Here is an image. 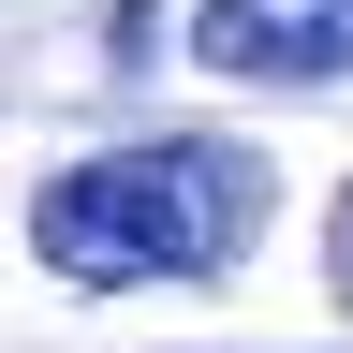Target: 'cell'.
<instances>
[{
  "label": "cell",
  "instance_id": "6da1fadb",
  "mask_svg": "<svg viewBox=\"0 0 353 353\" xmlns=\"http://www.w3.org/2000/svg\"><path fill=\"white\" fill-rule=\"evenodd\" d=\"M280 176L236 132H148V148H88L30 192V250L74 294H132V280H221L265 250Z\"/></svg>",
  "mask_w": 353,
  "mask_h": 353
},
{
  "label": "cell",
  "instance_id": "7a4b0ae2",
  "mask_svg": "<svg viewBox=\"0 0 353 353\" xmlns=\"http://www.w3.org/2000/svg\"><path fill=\"white\" fill-rule=\"evenodd\" d=\"M192 59L236 88H339L353 74V0H206Z\"/></svg>",
  "mask_w": 353,
  "mask_h": 353
},
{
  "label": "cell",
  "instance_id": "3957f363",
  "mask_svg": "<svg viewBox=\"0 0 353 353\" xmlns=\"http://www.w3.org/2000/svg\"><path fill=\"white\" fill-rule=\"evenodd\" d=\"M324 280H339V309H353V192H339V221H324Z\"/></svg>",
  "mask_w": 353,
  "mask_h": 353
}]
</instances>
